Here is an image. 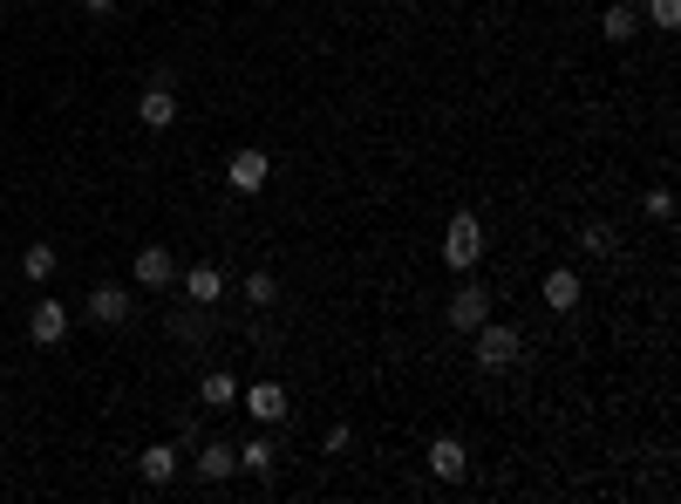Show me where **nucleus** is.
I'll return each instance as SVG.
<instances>
[{
	"mask_svg": "<svg viewBox=\"0 0 681 504\" xmlns=\"http://www.w3.org/2000/svg\"><path fill=\"white\" fill-rule=\"evenodd\" d=\"M443 260L457 266V273H470L477 260H484V225H477V212H457L443 225Z\"/></svg>",
	"mask_w": 681,
	"mask_h": 504,
	"instance_id": "f257e3e1",
	"label": "nucleus"
},
{
	"mask_svg": "<svg viewBox=\"0 0 681 504\" xmlns=\"http://www.w3.org/2000/svg\"><path fill=\"white\" fill-rule=\"evenodd\" d=\"M137 116H143V130H171V123H178V83H171L164 68L150 75V89L137 96Z\"/></svg>",
	"mask_w": 681,
	"mask_h": 504,
	"instance_id": "f03ea898",
	"label": "nucleus"
},
{
	"mask_svg": "<svg viewBox=\"0 0 681 504\" xmlns=\"http://www.w3.org/2000/svg\"><path fill=\"white\" fill-rule=\"evenodd\" d=\"M518 355H525L518 327H497V320H484V327H477V368H512Z\"/></svg>",
	"mask_w": 681,
	"mask_h": 504,
	"instance_id": "7ed1b4c3",
	"label": "nucleus"
},
{
	"mask_svg": "<svg viewBox=\"0 0 681 504\" xmlns=\"http://www.w3.org/2000/svg\"><path fill=\"white\" fill-rule=\"evenodd\" d=\"M239 410H245L252 423H266V430H273V423H287L293 402H287V389H280V382H252V389L239 395Z\"/></svg>",
	"mask_w": 681,
	"mask_h": 504,
	"instance_id": "20e7f679",
	"label": "nucleus"
},
{
	"mask_svg": "<svg viewBox=\"0 0 681 504\" xmlns=\"http://www.w3.org/2000/svg\"><path fill=\"white\" fill-rule=\"evenodd\" d=\"M484 320H491V293L484 287H457L450 293V327H457V335H477Z\"/></svg>",
	"mask_w": 681,
	"mask_h": 504,
	"instance_id": "39448f33",
	"label": "nucleus"
},
{
	"mask_svg": "<svg viewBox=\"0 0 681 504\" xmlns=\"http://www.w3.org/2000/svg\"><path fill=\"white\" fill-rule=\"evenodd\" d=\"M273 178V164H266V150H232V164H225V185H232V191H260Z\"/></svg>",
	"mask_w": 681,
	"mask_h": 504,
	"instance_id": "423d86ee",
	"label": "nucleus"
},
{
	"mask_svg": "<svg viewBox=\"0 0 681 504\" xmlns=\"http://www.w3.org/2000/svg\"><path fill=\"white\" fill-rule=\"evenodd\" d=\"M28 335H35V348H62V335H68V307H62V300H35Z\"/></svg>",
	"mask_w": 681,
	"mask_h": 504,
	"instance_id": "0eeeda50",
	"label": "nucleus"
},
{
	"mask_svg": "<svg viewBox=\"0 0 681 504\" xmlns=\"http://www.w3.org/2000/svg\"><path fill=\"white\" fill-rule=\"evenodd\" d=\"M130 273H137V287H150V293H157V287H171V280H178V260H171L164 245H143Z\"/></svg>",
	"mask_w": 681,
	"mask_h": 504,
	"instance_id": "6e6552de",
	"label": "nucleus"
},
{
	"mask_svg": "<svg viewBox=\"0 0 681 504\" xmlns=\"http://www.w3.org/2000/svg\"><path fill=\"white\" fill-rule=\"evenodd\" d=\"M579 293H587V280H579L572 266H552V273H545V307H552V314H572Z\"/></svg>",
	"mask_w": 681,
	"mask_h": 504,
	"instance_id": "1a4fd4ad",
	"label": "nucleus"
},
{
	"mask_svg": "<svg viewBox=\"0 0 681 504\" xmlns=\"http://www.w3.org/2000/svg\"><path fill=\"white\" fill-rule=\"evenodd\" d=\"M130 307H137L130 287H96L89 293V320H103V327H123V320H130Z\"/></svg>",
	"mask_w": 681,
	"mask_h": 504,
	"instance_id": "9d476101",
	"label": "nucleus"
},
{
	"mask_svg": "<svg viewBox=\"0 0 681 504\" xmlns=\"http://www.w3.org/2000/svg\"><path fill=\"white\" fill-rule=\"evenodd\" d=\"M178 287H185L191 307H212V300L225 293V273L218 266H191V273H178Z\"/></svg>",
	"mask_w": 681,
	"mask_h": 504,
	"instance_id": "9b49d317",
	"label": "nucleus"
},
{
	"mask_svg": "<svg viewBox=\"0 0 681 504\" xmlns=\"http://www.w3.org/2000/svg\"><path fill=\"white\" fill-rule=\"evenodd\" d=\"M430 470L443 477V484H457V477L470 470V450H464L457 437H437V443H430Z\"/></svg>",
	"mask_w": 681,
	"mask_h": 504,
	"instance_id": "f8f14e48",
	"label": "nucleus"
},
{
	"mask_svg": "<svg viewBox=\"0 0 681 504\" xmlns=\"http://www.w3.org/2000/svg\"><path fill=\"white\" fill-rule=\"evenodd\" d=\"M232 470H239V450L232 443H205V450H198V477H205V484H225Z\"/></svg>",
	"mask_w": 681,
	"mask_h": 504,
	"instance_id": "ddd939ff",
	"label": "nucleus"
},
{
	"mask_svg": "<svg viewBox=\"0 0 681 504\" xmlns=\"http://www.w3.org/2000/svg\"><path fill=\"white\" fill-rule=\"evenodd\" d=\"M137 470H143V484H171V477H178V450H171V443H150L143 457H137Z\"/></svg>",
	"mask_w": 681,
	"mask_h": 504,
	"instance_id": "4468645a",
	"label": "nucleus"
},
{
	"mask_svg": "<svg viewBox=\"0 0 681 504\" xmlns=\"http://www.w3.org/2000/svg\"><path fill=\"white\" fill-rule=\"evenodd\" d=\"M600 28H607V41H634L641 35V8L634 0H614V8L600 14Z\"/></svg>",
	"mask_w": 681,
	"mask_h": 504,
	"instance_id": "2eb2a0df",
	"label": "nucleus"
},
{
	"mask_svg": "<svg viewBox=\"0 0 681 504\" xmlns=\"http://www.w3.org/2000/svg\"><path fill=\"white\" fill-rule=\"evenodd\" d=\"M198 402H205V410H239V382L225 368H212L205 382H198Z\"/></svg>",
	"mask_w": 681,
	"mask_h": 504,
	"instance_id": "dca6fc26",
	"label": "nucleus"
},
{
	"mask_svg": "<svg viewBox=\"0 0 681 504\" xmlns=\"http://www.w3.org/2000/svg\"><path fill=\"white\" fill-rule=\"evenodd\" d=\"M273 464H280L273 437H252V443H239V470H252V477H273Z\"/></svg>",
	"mask_w": 681,
	"mask_h": 504,
	"instance_id": "f3484780",
	"label": "nucleus"
},
{
	"mask_svg": "<svg viewBox=\"0 0 681 504\" xmlns=\"http://www.w3.org/2000/svg\"><path fill=\"white\" fill-rule=\"evenodd\" d=\"M21 273H28L35 287H41V280H55V245H48V239L28 245V252H21Z\"/></svg>",
	"mask_w": 681,
	"mask_h": 504,
	"instance_id": "a211bd4d",
	"label": "nucleus"
},
{
	"mask_svg": "<svg viewBox=\"0 0 681 504\" xmlns=\"http://www.w3.org/2000/svg\"><path fill=\"white\" fill-rule=\"evenodd\" d=\"M579 245H587V252H614V225H607V218H593L587 232H579Z\"/></svg>",
	"mask_w": 681,
	"mask_h": 504,
	"instance_id": "6ab92c4d",
	"label": "nucleus"
},
{
	"mask_svg": "<svg viewBox=\"0 0 681 504\" xmlns=\"http://www.w3.org/2000/svg\"><path fill=\"white\" fill-rule=\"evenodd\" d=\"M647 21L654 28H681V0H647Z\"/></svg>",
	"mask_w": 681,
	"mask_h": 504,
	"instance_id": "aec40b11",
	"label": "nucleus"
},
{
	"mask_svg": "<svg viewBox=\"0 0 681 504\" xmlns=\"http://www.w3.org/2000/svg\"><path fill=\"white\" fill-rule=\"evenodd\" d=\"M245 293H252V307H273V293H280V287H273V273H252Z\"/></svg>",
	"mask_w": 681,
	"mask_h": 504,
	"instance_id": "412c9836",
	"label": "nucleus"
},
{
	"mask_svg": "<svg viewBox=\"0 0 681 504\" xmlns=\"http://www.w3.org/2000/svg\"><path fill=\"white\" fill-rule=\"evenodd\" d=\"M205 327H212V320H198V314H178V320H171V335H178V341H198Z\"/></svg>",
	"mask_w": 681,
	"mask_h": 504,
	"instance_id": "4be33fe9",
	"label": "nucleus"
},
{
	"mask_svg": "<svg viewBox=\"0 0 681 504\" xmlns=\"http://www.w3.org/2000/svg\"><path fill=\"white\" fill-rule=\"evenodd\" d=\"M83 8H89V14H110V8H116V0H83Z\"/></svg>",
	"mask_w": 681,
	"mask_h": 504,
	"instance_id": "5701e85b",
	"label": "nucleus"
}]
</instances>
